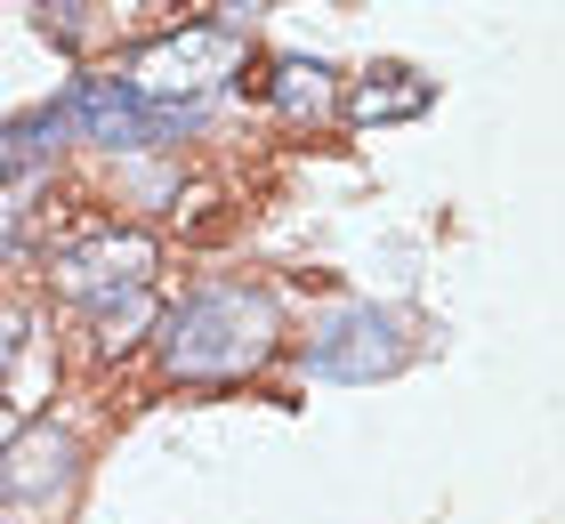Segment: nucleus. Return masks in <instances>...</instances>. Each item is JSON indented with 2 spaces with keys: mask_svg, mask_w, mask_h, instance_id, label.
<instances>
[{
  "mask_svg": "<svg viewBox=\"0 0 565 524\" xmlns=\"http://www.w3.org/2000/svg\"><path fill=\"white\" fill-rule=\"evenodd\" d=\"M436 105V82L413 65H372V73H355V82L340 89V121L348 129H396V121H420Z\"/></svg>",
  "mask_w": 565,
  "mask_h": 524,
  "instance_id": "nucleus-7",
  "label": "nucleus"
},
{
  "mask_svg": "<svg viewBox=\"0 0 565 524\" xmlns=\"http://www.w3.org/2000/svg\"><path fill=\"white\" fill-rule=\"evenodd\" d=\"M153 267H162V243L146 226H89L73 243L49 250V291L65 307H97V299H121V291H146Z\"/></svg>",
  "mask_w": 565,
  "mask_h": 524,
  "instance_id": "nucleus-4",
  "label": "nucleus"
},
{
  "mask_svg": "<svg viewBox=\"0 0 565 524\" xmlns=\"http://www.w3.org/2000/svg\"><path fill=\"white\" fill-rule=\"evenodd\" d=\"M82 484V436L57 419H33L0 443V509H57Z\"/></svg>",
  "mask_w": 565,
  "mask_h": 524,
  "instance_id": "nucleus-6",
  "label": "nucleus"
},
{
  "mask_svg": "<svg viewBox=\"0 0 565 524\" xmlns=\"http://www.w3.org/2000/svg\"><path fill=\"white\" fill-rule=\"evenodd\" d=\"M57 114H65V138H89L106 153H162V146L202 129V105H146V97L121 89L114 73H73Z\"/></svg>",
  "mask_w": 565,
  "mask_h": 524,
  "instance_id": "nucleus-3",
  "label": "nucleus"
},
{
  "mask_svg": "<svg viewBox=\"0 0 565 524\" xmlns=\"http://www.w3.org/2000/svg\"><path fill=\"white\" fill-rule=\"evenodd\" d=\"M243 57H250V41L226 17H194V24H170L162 41H146L130 73H114V82L146 105H211V89L243 73Z\"/></svg>",
  "mask_w": 565,
  "mask_h": 524,
  "instance_id": "nucleus-2",
  "label": "nucleus"
},
{
  "mask_svg": "<svg viewBox=\"0 0 565 524\" xmlns=\"http://www.w3.org/2000/svg\"><path fill=\"white\" fill-rule=\"evenodd\" d=\"M41 186L49 178H0V267H17L24 243H33V226H41Z\"/></svg>",
  "mask_w": 565,
  "mask_h": 524,
  "instance_id": "nucleus-10",
  "label": "nucleus"
},
{
  "mask_svg": "<svg viewBox=\"0 0 565 524\" xmlns=\"http://www.w3.org/2000/svg\"><path fill=\"white\" fill-rule=\"evenodd\" d=\"M267 105H275V121L316 129V121L340 114V82H331V65H316V57H275V73H267Z\"/></svg>",
  "mask_w": 565,
  "mask_h": 524,
  "instance_id": "nucleus-8",
  "label": "nucleus"
},
{
  "mask_svg": "<svg viewBox=\"0 0 565 524\" xmlns=\"http://www.w3.org/2000/svg\"><path fill=\"white\" fill-rule=\"evenodd\" d=\"M404 363H413V323L396 307H340L307 339V372L340 379V387H372V379L404 372Z\"/></svg>",
  "mask_w": 565,
  "mask_h": 524,
  "instance_id": "nucleus-5",
  "label": "nucleus"
},
{
  "mask_svg": "<svg viewBox=\"0 0 565 524\" xmlns=\"http://www.w3.org/2000/svg\"><path fill=\"white\" fill-rule=\"evenodd\" d=\"M153 339H162V379L235 387V379H259L282 355V307L250 282H202L178 307H162Z\"/></svg>",
  "mask_w": 565,
  "mask_h": 524,
  "instance_id": "nucleus-1",
  "label": "nucleus"
},
{
  "mask_svg": "<svg viewBox=\"0 0 565 524\" xmlns=\"http://www.w3.org/2000/svg\"><path fill=\"white\" fill-rule=\"evenodd\" d=\"M82 323H89V347L114 363V355H130V347H146V339H153L162 307H153V291H121V299H97V307H82Z\"/></svg>",
  "mask_w": 565,
  "mask_h": 524,
  "instance_id": "nucleus-9",
  "label": "nucleus"
}]
</instances>
